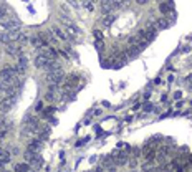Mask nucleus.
I'll return each mask as SVG.
<instances>
[{"instance_id":"obj_1","label":"nucleus","mask_w":192,"mask_h":172,"mask_svg":"<svg viewBox=\"0 0 192 172\" xmlns=\"http://www.w3.org/2000/svg\"><path fill=\"white\" fill-rule=\"evenodd\" d=\"M18 78V75H17V70L15 66H3L2 70H0V83H12L13 80Z\"/></svg>"},{"instance_id":"obj_2","label":"nucleus","mask_w":192,"mask_h":172,"mask_svg":"<svg viewBox=\"0 0 192 172\" xmlns=\"http://www.w3.org/2000/svg\"><path fill=\"white\" fill-rule=\"evenodd\" d=\"M45 80H47L48 85L58 86L60 83L65 81V73H63V70H58V71H50V73H47V75H45Z\"/></svg>"},{"instance_id":"obj_3","label":"nucleus","mask_w":192,"mask_h":172,"mask_svg":"<svg viewBox=\"0 0 192 172\" xmlns=\"http://www.w3.org/2000/svg\"><path fill=\"white\" fill-rule=\"evenodd\" d=\"M80 81H81V78H80V75H70L68 78H65V81H63V89L66 91H70V89H73V88H76V86H80Z\"/></svg>"},{"instance_id":"obj_4","label":"nucleus","mask_w":192,"mask_h":172,"mask_svg":"<svg viewBox=\"0 0 192 172\" xmlns=\"http://www.w3.org/2000/svg\"><path fill=\"white\" fill-rule=\"evenodd\" d=\"M51 61H53L51 58H48V57H45V55L40 53L37 58H35V66H37L38 70H43V71H47L48 66L51 65Z\"/></svg>"},{"instance_id":"obj_5","label":"nucleus","mask_w":192,"mask_h":172,"mask_svg":"<svg viewBox=\"0 0 192 172\" xmlns=\"http://www.w3.org/2000/svg\"><path fill=\"white\" fill-rule=\"evenodd\" d=\"M156 154H158V149H156V147L144 146L141 149V156H144L146 162H152V161H156Z\"/></svg>"},{"instance_id":"obj_6","label":"nucleus","mask_w":192,"mask_h":172,"mask_svg":"<svg viewBox=\"0 0 192 172\" xmlns=\"http://www.w3.org/2000/svg\"><path fill=\"white\" fill-rule=\"evenodd\" d=\"M15 101H17V96H5L2 99V103H0V111L2 113H8L12 109V106L15 104Z\"/></svg>"},{"instance_id":"obj_7","label":"nucleus","mask_w":192,"mask_h":172,"mask_svg":"<svg viewBox=\"0 0 192 172\" xmlns=\"http://www.w3.org/2000/svg\"><path fill=\"white\" fill-rule=\"evenodd\" d=\"M0 25H2V28H5L7 31H12V30L18 28L20 22L17 18H10V20H2V22H0Z\"/></svg>"},{"instance_id":"obj_8","label":"nucleus","mask_w":192,"mask_h":172,"mask_svg":"<svg viewBox=\"0 0 192 172\" xmlns=\"http://www.w3.org/2000/svg\"><path fill=\"white\" fill-rule=\"evenodd\" d=\"M159 10L162 13H172L174 12V3L172 2H161L159 3Z\"/></svg>"},{"instance_id":"obj_9","label":"nucleus","mask_w":192,"mask_h":172,"mask_svg":"<svg viewBox=\"0 0 192 172\" xmlns=\"http://www.w3.org/2000/svg\"><path fill=\"white\" fill-rule=\"evenodd\" d=\"M43 99L47 101V103H53L55 99H57V93H51V91H47L43 96Z\"/></svg>"},{"instance_id":"obj_10","label":"nucleus","mask_w":192,"mask_h":172,"mask_svg":"<svg viewBox=\"0 0 192 172\" xmlns=\"http://www.w3.org/2000/svg\"><path fill=\"white\" fill-rule=\"evenodd\" d=\"M28 170H30L28 164H17L15 166V172H28Z\"/></svg>"},{"instance_id":"obj_11","label":"nucleus","mask_w":192,"mask_h":172,"mask_svg":"<svg viewBox=\"0 0 192 172\" xmlns=\"http://www.w3.org/2000/svg\"><path fill=\"white\" fill-rule=\"evenodd\" d=\"M0 41H2V43H5V45L12 43V40H10V35H8V31H5V33H0Z\"/></svg>"},{"instance_id":"obj_12","label":"nucleus","mask_w":192,"mask_h":172,"mask_svg":"<svg viewBox=\"0 0 192 172\" xmlns=\"http://www.w3.org/2000/svg\"><path fill=\"white\" fill-rule=\"evenodd\" d=\"M55 113V106H50V108H47V109L43 111V118H50L51 114Z\"/></svg>"},{"instance_id":"obj_13","label":"nucleus","mask_w":192,"mask_h":172,"mask_svg":"<svg viewBox=\"0 0 192 172\" xmlns=\"http://www.w3.org/2000/svg\"><path fill=\"white\" fill-rule=\"evenodd\" d=\"M95 40L96 41H103V31L101 30H95Z\"/></svg>"},{"instance_id":"obj_14","label":"nucleus","mask_w":192,"mask_h":172,"mask_svg":"<svg viewBox=\"0 0 192 172\" xmlns=\"http://www.w3.org/2000/svg\"><path fill=\"white\" fill-rule=\"evenodd\" d=\"M95 47H96V50L99 51V53H103V51H104V45H103V41H96Z\"/></svg>"},{"instance_id":"obj_15","label":"nucleus","mask_w":192,"mask_h":172,"mask_svg":"<svg viewBox=\"0 0 192 172\" xmlns=\"http://www.w3.org/2000/svg\"><path fill=\"white\" fill-rule=\"evenodd\" d=\"M5 13H7V7L3 5V3H0V18H3Z\"/></svg>"},{"instance_id":"obj_16","label":"nucleus","mask_w":192,"mask_h":172,"mask_svg":"<svg viewBox=\"0 0 192 172\" xmlns=\"http://www.w3.org/2000/svg\"><path fill=\"white\" fill-rule=\"evenodd\" d=\"M41 109H43V99H41V101H38V103H37V106H35V111H37V113H40Z\"/></svg>"},{"instance_id":"obj_17","label":"nucleus","mask_w":192,"mask_h":172,"mask_svg":"<svg viewBox=\"0 0 192 172\" xmlns=\"http://www.w3.org/2000/svg\"><path fill=\"white\" fill-rule=\"evenodd\" d=\"M181 98H182V93H181V91H176V93H174V99L181 101Z\"/></svg>"},{"instance_id":"obj_18","label":"nucleus","mask_w":192,"mask_h":172,"mask_svg":"<svg viewBox=\"0 0 192 172\" xmlns=\"http://www.w3.org/2000/svg\"><path fill=\"white\" fill-rule=\"evenodd\" d=\"M93 172H106V169H104L103 166H96V169L93 170Z\"/></svg>"},{"instance_id":"obj_19","label":"nucleus","mask_w":192,"mask_h":172,"mask_svg":"<svg viewBox=\"0 0 192 172\" xmlns=\"http://www.w3.org/2000/svg\"><path fill=\"white\" fill-rule=\"evenodd\" d=\"M83 5H85L86 8H88V10H91V8H93V5H95V3H91V2H85V3H83Z\"/></svg>"},{"instance_id":"obj_20","label":"nucleus","mask_w":192,"mask_h":172,"mask_svg":"<svg viewBox=\"0 0 192 172\" xmlns=\"http://www.w3.org/2000/svg\"><path fill=\"white\" fill-rule=\"evenodd\" d=\"M151 109H152V104L151 103H146L144 104V111H151Z\"/></svg>"},{"instance_id":"obj_21","label":"nucleus","mask_w":192,"mask_h":172,"mask_svg":"<svg viewBox=\"0 0 192 172\" xmlns=\"http://www.w3.org/2000/svg\"><path fill=\"white\" fill-rule=\"evenodd\" d=\"M106 172H116V166H111V167H108Z\"/></svg>"}]
</instances>
